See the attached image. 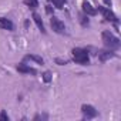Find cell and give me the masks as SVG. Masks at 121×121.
Segmentation results:
<instances>
[{"label":"cell","instance_id":"1","mask_svg":"<svg viewBox=\"0 0 121 121\" xmlns=\"http://www.w3.org/2000/svg\"><path fill=\"white\" fill-rule=\"evenodd\" d=\"M71 53H73V60H74L77 64H83V66H86V64L90 63V57H88L87 50L76 47V48H73Z\"/></svg>","mask_w":121,"mask_h":121},{"label":"cell","instance_id":"2","mask_svg":"<svg viewBox=\"0 0 121 121\" xmlns=\"http://www.w3.org/2000/svg\"><path fill=\"white\" fill-rule=\"evenodd\" d=\"M101 39H103V41H104V46L108 47V48H111V50L120 47V40H118L112 33H110V31H103Z\"/></svg>","mask_w":121,"mask_h":121},{"label":"cell","instance_id":"3","mask_svg":"<svg viewBox=\"0 0 121 121\" xmlns=\"http://www.w3.org/2000/svg\"><path fill=\"white\" fill-rule=\"evenodd\" d=\"M50 24H51V29L56 31V33H58V34H61V33H64V30H66V27H64V23L60 20L58 17H51V20H50Z\"/></svg>","mask_w":121,"mask_h":121},{"label":"cell","instance_id":"4","mask_svg":"<svg viewBox=\"0 0 121 121\" xmlns=\"http://www.w3.org/2000/svg\"><path fill=\"white\" fill-rule=\"evenodd\" d=\"M98 12L104 16V19L105 20H108V22H112V23H118V19H117V16L110 10V9H105V7H98Z\"/></svg>","mask_w":121,"mask_h":121},{"label":"cell","instance_id":"5","mask_svg":"<svg viewBox=\"0 0 121 121\" xmlns=\"http://www.w3.org/2000/svg\"><path fill=\"white\" fill-rule=\"evenodd\" d=\"M81 111H83V114H84L87 118H94V117H97V110H95L93 105H90V104H83V105H81Z\"/></svg>","mask_w":121,"mask_h":121},{"label":"cell","instance_id":"6","mask_svg":"<svg viewBox=\"0 0 121 121\" xmlns=\"http://www.w3.org/2000/svg\"><path fill=\"white\" fill-rule=\"evenodd\" d=\"M81 6H83V12H84L87 16H95V14H97V9H94V7L91 6V3H88L87 0H84Z\"/></svg>","mask_w":121,"mask_h":121},{"label":"cell","instance_id":"7","mask_svg":"<svg viewBox=\"0 0 121 121\" xmlns=\"http://www.w3.org/2000/svg\"><path fill=\"white\" fill-rule=\"evenodd\" d=\"M0 27L4 29V30H13L14 24L12 23V20H9L6 17H0Z\"/></svg>","mask_w":121,"mask_h":121},{"label":"cell","instance_id":"8","mask_svg":"<svg viewBox=\"0 0 121 121\" xmlns=\"http://www.w3.org/2000/svg\"><path fill=\"white\" fill-rule=\"evenodd\" d=\"M33 20H34V23L37 24L39 30H40L41 33H46V29H44V24H43V20H41L40 14H37V13H33Z\"/></svg>","mask_w":121,"mask_h":121},{"label":"cell","instance_id":"9","mask_svg":"<svg viewBox=\"0 0 121 121\" xmlns=\"http://www.w3.org/2000/svg\"><path fill=\"white\" fill-rule=\"evenodd\" d=\"M17 71L19 73H26V74H36V70L31 67H27L26 64H17Z\"/></svg>","mask_w":121,"mask_h":121},{"label":"cell","instance_id":"10","mask_svg":"<svg viewBox=\"0 0 121 121\" xmlns=\"http://www.w3.org/2000/svg\"><path fill=\"white\" fill-rule=\"evenodd\" d=\"M114 56H115V54L111 53V51H100V53H98V57H100L101 61H107V60L112 58Z\"/></svg>","mask_w":121,"mask_h":121},{"label":"cell","instance_id":"11","mask_svg":"<svg viewBox=\"0 0 121 121\" xmlns=\"http://www.w3.org/2000/svg\"><path fill=\"white\" fill-rule=\"evenodd\" d=\"M26 58L33 60V61H36V63H39V64H44V60H43L40 56H36V54H29V56H26Z\"/></svg>","mask_w":121,"mask_h":121},{"label":"cell","instance_id":"12","mask_svg":"<svg viewBox=\"0 0 121 121\" xmlns=\"http://www.w3.org/2000/svg\"><path fill=\"white\" fill-rule=\"evenodd\" d=\"M24 4L29 6V7H31V9L39 7V2H37V0H24Z\"/></svg>","mask_w":121,"mask_h":121},{"label":"cell","instance_id":"13","mask_svg":"<svg viewBox=\"0 0 121 121\" xmlns=\"http://www.w3.org/2000/svg\"><path fill=\"white\" fill-rule=\"evenodd\" d=\"M48 2H53V4H54L57 9H63V6H64V2H63V0H48Z\"/></svg>","mask_w":121,"mask_h":121},{"label":"cell","instance_id":"14","mask_svg":"<svg viewBox=\"0 0 121 121\" xmlns=\"http://www.w3.org/2000/svg\"><path fill=\"white\" fill-rule=\"evenodd\" d=\"M43 80H44V83H50V80H51V74H50L48 71H46V73L43 74Z\"/></svg>","mask_w":121,"mask_h":121},{"label":"cell","instance_id":"15","mask_svg":"<svg viewBox=\"0 0 121 121\" xmlns=\"http://www.w3.org/2000/svg\"><path fill=\"white\" fill-rule=\"evenodd\" d=\"M56 63H57L58 66H66V64H67L66 60H61V58H56Z\"/></svg>","mask_w":121,"mask_h":121},{"label":"cell","instance_id":"16","mask_svg":"<svg viewBox=\"0 0 121 121\" xmlns=\"http://www.w3.org/2000/svg\"><path fill=\"white\" fill-rule=\"evenodd\" d=\"M0 118L4 120V121H9V117H7V114H6L4 111H2V114H0Z\"/></svg>","mask_w":121,"mask_h":121},{"label":"cell","instance_id":"17","mask_svg":"<svg viewBox=\"0 0 121 121\" xmlns=\"http://www.w3.org/2000/svg\"><path fill=\"white\" fill-rule=\"evenodd\" d=\"M80 19H81V24H83V26H88V19L86 20V17H84V16H81Z\"/></svg>","mask_w":121,"mask_h":121},{"label":"cell","instance_id":"18","mask_svg":"<svg viewBox=\"0 0 121 121\" xmlns=\"http://www.w3.org/2000/svg\"><path fill=\"white\" fill-rule=\"evenodd\" d=\"M46 12H47L48 14H51V13H53V9H51V6H48V4H47V6H46Z\"/></svg>","mask_w":121,"mask_h":121},{"label":"cell","instance_id":"19","mask_svg":"<svg viewBox=\"0 0 121 121\" xmlns=\"http://www.w3.org/2000/svg\"><path fill=\"white\" fill-rule=\"evenodd\" d=\"M103 2H104L107 6H111V0H103Z\"/></svg>","mask_w":121,"mask_h":121},{"label":"cell","instance_id":"20","mask_svg":"<svg viewBox=\"0 0 121 121\" xmlns=\"http://www.w3.org/2000/svg\"><path fill=\"white\" fill-rule=\"evenodd\" d=\"M63 2H66V0H63Z\"/></svg>","mask_w":121,"mask_h":121}]
</instances>
